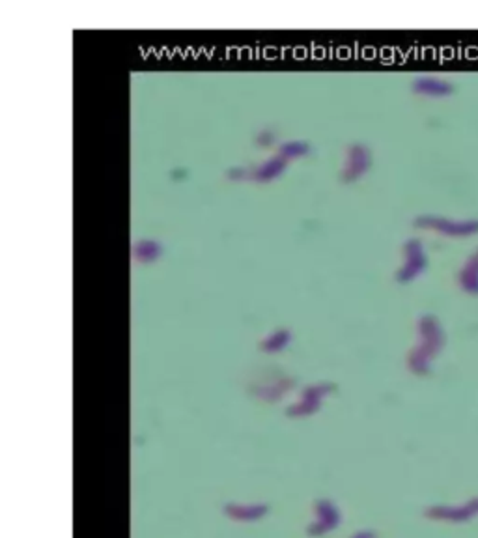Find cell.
Returning a JSON list of instances; mask_svg holds the SVG:
<instances>
[{"label": "cell", "instance_id": "4", "mask_svg": "<svg viewBox=\"0 0 478 538\" xmlns=\"http://www.w3.org/2000/svg\"><path fill=\"white\" fill-rule=\"evenodd\" d=\"M407 249H410V254H407V264L402 267V271H400V275H398V279L400 280H407L411 279L415 273L420 271V267H423V256H420V251H418V245L417 243H407Z\"/></svg>", "mask_w": 478, "mask_h": 538}, {"label": "cell", "instance_id": "5", "mask_svg": "<svg viewBox=\"0 0 478 538\" xmlns=\"http://www.w3.org/2000/svg\"><path fill=\"white\" fill-rule=\"evenodd\" d=\"M310 151V144L305 143V140H290V143H284L280 146V157L284 159H294V157H303L307 156Z\"/></svg>", "mask_w": 478, "mask_h": 538}, {"label": "cell", "instance_id": "3", "mask_svg": "<svg viewBox=\"0 0 478 538\" xmlns=\"http://www.w3.org/2000/svg\"><path fill=\"white\" fill-rule=\"evenodd\" d=\"M163 254V245L155 239H138L133 245V258L140 264H151Z\"/></svg>", "mask_w": 478, "mask_h": 538}, {"label": "cell", "instance_id": "1", "mask_svg": "<svg viewBox=\"0 0 478 538\" xmlns=\"http://www.w3.org/2000/svg\"><path fill=\"white\" fill-rule=\"evenodd\" d=\"M370 167V151L364 144H353L349 146L346 167L342 171V182H353L361 178Z\"/></svg>", "mask_w": 478, "mask_h": 538}, {"label": "cell", "instance_id": "6", "mask_svg": "<svg viewBox=\"0 0 478 538\" xmlns=\"http://www.w3.org/2000/svg\"><path fill=\"white\" fill-rule=\"evenodd\" d=\"M288 341H290V333L280 329V331L273 333L266 342H264V347H266V350H279V347L286 346Z\"/></svg>", "mask_w": 478, "mask_h": 538}, {"label": "cell", "instance_id": "2", "mask_svg": "<svg viewBox=\"0 0 478 538\" xmlns=\"http://www.w3.org/2000/svg\"><path fill=\"white\" fill-rule=\"evenodd\" d=\"M286 164L288 161L284 157H271V159L264 161L260 167H256L254 171H251V178H253L254 182H271V180H275V178L280 176L282 172L286 171Z\"/></svg>", "mask_w": 478, "mask_h": 538}]
</instances>
